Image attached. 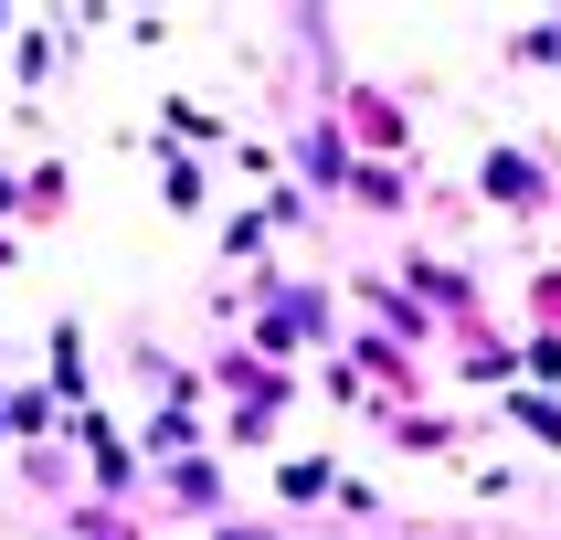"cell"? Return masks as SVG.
<instances>
[{"label":"cell","mask_w":561,"mask_h":540,"mask_svg":"<svg viewBox=\"0 0 561 540\" xmlns=\"http://www.w3.org/2000/svg\"><path fill=\"white\" fill-rule=\"evenodd\" d=\"M477 191H488L508 222H530V212H551V202H561L551 159H540V149H508V138H499V149H477Z\"/></svg>","instance_id":"6da1fadb"},{"label":"cell","mask_w":561,"mask_h":540,"mask_svg":"<svg viewBox=\"0 0 561 540\" xmlns=\"http://www.w3.org/2000/svg\"><path fill=\"white\" fill-rule=\"evenodd\" d=\"M297 191H350V127L329 106L297 127Z\"/></svg>","instance_id":"7a4b0ae2"},{"label":"cell","mask_w":561,"mask_h":540,"mask_svg":"<svg viewBox=\"0 0 561 540\" xmlns=\"http://www.w3.org/2000/svg\"><path fill=\"white\" fill-rule=\"evenodd\" d=\"M149 498L181 508V519H222V467H213V456H181V467L149 476Z\"/></svg>","instance_id":"3957f363"},{"label":"cell","mask_w":561,"mask_h":540,"mask_svg":"<svg viewBox=\"0 0 561 540\" xmlns=\"http://www.w3.org/2000/svg\"><path fill=\"white\" fill-rule=\"evenodd\" d=\"M350 138H360V149H371V159H392V149H413V127H403V106H392V95H381V85H360V95H350Z\"/></svg>","instance_id":"277c9868"},{"label":"cell","mask_w":561,"mask_h":540,"mask_svg":"<svg viewBox=\"0 0 561 540\" xmlns=\"http://www.w3.org/2000/svg\"><path fill=\"white\" fill-rule=\"evenodd\" d=\"M350 202H360V212H403V202H413L403 159H360V170H350Z\"/></svg>","instance_id":"5b68a950"},{"label":"cell","mask_w":561,"mask_h":540,"mask_svg":"<svg viewBox=\"0 0 561 540\" xmlns=\"http://www.w3.org/2000/svg\"><path fill=\"white\" fill-rule=\"evenodd\" d=\"M276 498H286V508L340 498V467H329V456H286V467H276Z\"/></svg>","instance_id":"8992f818"},{"label":"cell","mask_w":561,"mask_h":540,"mask_svg":"<svg viewBox=\"0 0 561 540\" xmlns=\"http://www.w3.org/2000/svg\"><path fill=\"white\" fill-rule=\"evenodd\" d=\"M64 530H75V540H149L127 508H106V498H75V508H64Z\"/></svg>","instance_id":"52a82bcc"},{"label":"cell","mask_w":561,"mask_h":540,"mask_svg":"<svg viewBox=\"0 0 561 540\" xmlns=\"http://www.w3.org/2000/svg\"><path fill=\"white\" fill-rule=\"evenodd\" d=\"M54 392H64L75 413H85V329H75V318L54 329Z\"/></svg>","instance_id":"ba28073f"},{"label":"cell","mask_w":561,"mask_h":540,"mask_svg":"<svg viewBox=\"0 0 561 540\" xmlns=\"http://www.w3.org/2000/svg\"><path fill=\"white\" fill-rule=\"evenodd\" d=\"M64 202H75V170H64V159H43V170H32V181H22V222L64 212Z\"/></svg>","instance_id":"9c48e42d"},{"label":"cell","mask_w":561,"mask_h":540,"mask_svg":"<svg viewBox=\"0 0 561 540\" xmlns=\"http://www.w3.org/2000/svg\"><path fill=\"white\" fill-rule=\"evenodd\" d=\"M519 371H530V392H561V329H530V349H519Z\"/></svg>","instance_id":"30bf717a"},{"label":"cell","mask_w":561,"mask_h":540,"mask_svg":"<svg viewBox=\"0 0 561 540\" xmlns=\"http://www.w3.org/2000/svg\"><path fill=\"white\" fill-rule=\"evenodd\" d=\"M159 181H170V191H159V202H170V212H202V170H191L181 149H159Z\"/></svg>","instance_id":"8fae6325"},{"label":"cell","mask_w":561,"mask_h":540,"mask_svg":"<svg viewBox=\"0 0 561 540\" xmlns=\"http://www.w3.org/2000/svg\"><path fill=\"white\" fill-rule=\"evenodd\" d=\"M508 64H561V11L530 22V32H508Z\"/></svg>","instance_id":"7c38bea8"},{"label":"cell","mask_w":561,"mask_h":540,"mask_svg":"<svg viewBox=\"0 0 561 540\" xmlns=\"http://www.w3.org/2000/svg\"><path fill=\"white\" fill-rule=\"evenodd\" d=\"M392 435H403L413 456H445V445H456V424H435V413H392Z\"/></svg>","instance_id":"4fadbf2b"},{"label":"cell","mask_w":561,"mask_h":540,"mask_svg":"<svg viewBox=\"0 0 561 540\" xmlns=\"http://www.w3.org/2000/svg\"><path fill=\"white\" fill-rule=\"evenodd\" d=\"M508 413H519L530 435H551V445H561V403H551V392H508Z\"/></svg>","instance_id":"5bb4252c"},{"label":"cell","mask_w":561,"mask_h":540,"mask_svg":"<svg viewBox=\"0 0 561 540\" xmlns=\"http://www.w3.org/2000/svg\"><path fill=\"white\" fill-rule=\"evenodd\" d=\"M159 127H170V138H222V127L202 117V106H191V95H170V117H159Z\"/></svg>","instance_id":"9a60e30c"},{"label":"cell","mask_w":561,"mask_h":540,"mask_svg":"<svg viewBox=\"0 0 561 540\" xmlns=\"http://www.w3.org/2000/svg\"><path fill=\"white\" fill-rule=\"evenodd\" d=\"M222 254H265V212H233V222H222Z\"/></svg>","instance_id":"2e32d148"},{"label":"cell","mask_w":561,"mask_h":540,"mask_svg":"<svg viewBox=\"0 0 561 540\" xmlns=\"http://www.w3.org/2000/svg\"><path fill=\"white\" fill-rule=\"evenodd\" d=\"M213 540H286V530H276V519H233V508H222V519H213Z\"/></svg>","instance_id":"e0dca14e"},{"label":"cell","mask_w":561,"mask_h":540,"mask_svg":"<svg viewBox=\"0 0 561 540\" xmlns=\"http://www.w3.org/2000/svg\"><path fill=\"white\" fill-rule=\"evenodd\" d=\"M540 329H561V265H540Z\"/></svg>","instance_id":"ac0fdd59"},{"label":"cell","mask_w":561,"mask_h":540,"mask_svg":"<svg viewBox=\"0 0 561 540\" xmlns=\"http://www.w3.org/2000/svg\"><path fill=\"white\" fill-rule=\"evenodd\" d=\"M11 212H22V181H11V170H0V222H11Z\"/></svg>","instance_id":"d6986e66"},{"label":"cell","mask_w":561,"mask_h":540,"mask_svg":"<svg viewBox=\"0 0 561 540\" xmlns=\"http://www.w3.org/2000/svg\"><path fill=\"white\" fill-rule=\"evenodd\" d=\"M0 435H11V392H0Z\"/></svg>","instance_id":"ffe728a7"}]
</instances>
